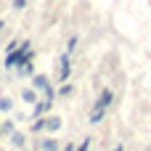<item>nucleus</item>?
<instances>
[{
	"instance_id": "nucleus-1",
	"label": "nucleus",
	"mask_w": 151,
	"mask_h": 151,
	"mask_svg": "<svg viewBox=\"0 0 151 151\" xmlns=\"http://www.w3.org/2000/svg\"><path fill=\"white\" fill-rule=\"evenodd\" d=\"M114 104V90L111 88H104L101 90V96L96 98V104H93V109H90V125H98V122H104V117H106V111H109V106Z\"/></svg>"
},
{
	"instance_id": "nucleus-2",
	"label": "nucleus",
	"mask_w": 151,
	"mask_h": 151,
	"mask_svg": "<svg viewBox=\"0 0 151 151\" xmlns=\"http://www.w3.org/2000/svg\"><path fill=\"white\" fill-rule=\"evenodd\" d=\"M29 58H35V53H32V42H29V40H21V45H19L16 50L5 53L3 66H5V69H16V66H21V64L29 61Z\"/></svg>"
},
{
	"instance_id": "nucleus-3",
	"label": "nucleus",
	"mask_w": 151,
	"mask_h": 151,
	"mask_svg": "<svg viewBox=\"0 0 151 151\" xmlns=\"http://www.w3.org/2000/svg\"><path fill=\"white\" fill-rule=\"evenodd\" d=\"M69 77H72V53L69 50H64L61 56H58V82H69Z\"/></svg>"
},
{
	"instance_id": "nucleus-4",
	"label": "nucleus",
	"mask_w": 151,
	"mask_h": 151,
	"mask_svg": "<svg viewBox=\"0 0 151 151\" xmlns=\"http://www.w3.org/2000/svg\"><path fill=\"white\" fill-rule=\"evenodd\" d=\"M29 80H32V88H35L37 93H45V90L50 88V77H48V74H42V72H35Z\"/></svg>"
},
{
	"instance_id": "nucleus-5",
	"label": "nucleus",
	"mask_w": 151,
	"mask_h": 151,
	"mask_svg": "<svg viewBox=\"0 0 151 151\" xmlns=\"http://www.w3.org/2000/svg\"><path fill=\"white\" fill-rule=\"evenodd\" d=\"M37 149L40 151H61V143L56 135H45L42 141H37Z\"/></svg>"
},
{
	"instance_id": "nucleus-6",
	"label": "nucleus",
	"mask_w": 151,
	"mask_h": 151,
	"mask_svg": "<svg viewBox=\"0 0 151 151\" xmlns=\"http://www.w3.org/2000/svg\"><path fill=\"white\" fill-rule=\"evenodd\" d=\"M61 127H64V119L56 117V114H48V119H45V133H48V135H56Z\"/></svg>"
},
{
	"instance_id": "nucleus-7",
	"label": "nucleus",
	"mask_w": 151,
	"mask_h": 151,
	"mask_svg": "<svg viewBox=\"0 0 151 151\" xmlns=\"http://www.w3.org/2000/svg\"><path fill=\"white\" fill-rule=\"evenodd\" d=\"M32 74H35V58H29V61H24L21 66H16V77L27 80V77H32Z\"/></svg>"
},
{
	"instance_id": "nucleus-8",
	"label": "nucleus",
	"mask_w": 151,
	"mask_h": 151,
	"mask_svg": "<svg viewBox=\"0 0 151 151\" xmlns=\"http://www.w3.org/2000/svg\"><path fill=\"white\" fill-rule=\"evenodd\" d=\"M37 98H40V93H37L32 85L21 90V104H27V106H35V104H37Z\"/></svg>"
},
{
	"instance_id": "nucleus-9",
	"label": "nucleus",
	"mask_w": 151,
	"mask_h": 151,
	"mask_svg": "<svg viewBox=\"0 0 151 151\" xmlns=\"http://www.w3.org/2000/svg\"><path fill=\"white\" fill-rule=\"evenodd\" d=\"M8 143H11L13 149H24V146H27V135L19 133V130H13V133L8 135Z\"/></svg>"
},
{
	"instance_id": "nucleus-10",
	"label": "nucleus",
	"mask_w": 151,
	"mask_h": 151,
	"mask_svg": "<svg viewBox=\"0 0 151 151\" xmlns=\"http://www.w3.org/2000/svg\"><path fill=\"white\" fill-rule=\"evenodd\" d=\"M45 119H48V114H45V117H32L29 133H45Z\"/></svg>"
},
{
	"instance_id": "nucleus-11",
	"label": "nucleus",
	"mask_w": 151,
	"mask_h": 151,
	"mask_svg": "<svg viewBox=\"0 0 151 151\" xmlns=\"http://www.w3.org/2000/svg\"><path fill=\"white\" fill-rule=\"evenodd\" d=\"M69 96H74V85H69V82H61V88L56 90V98H69Z\"/></svg>"
},
{
	"instance_id": "nucleus-12",
	"label": "nucleus",
	"mask_w": 151,
	"mask_h": 151,
	"mask_svg": "<svg viewBox=\"0 0 151 151\" xmlns=\"http://www.w3.org/2000/svg\"><path fill=\"white\" fill-rule=\"evenodd\" d=\"M13 111V101L8 96H0V114H11Z\"/></svg>"
},
{
	"instance_id": "nucleus-13",
	"label": "nucleus",
	"mask_w": 151,
	"mask_h": 151,
	"mask_svg": "<svg viewBox=\"0 0 151 151\" xmlns=\"http://www.w3.org/2000/svg\"><path fill=\"white\" fill-rule=\"evenodd\" d=\"M0 127H3V135H11L16 130V122L13 119H0Z\"/></svg>"
},
{
	"instance_id": "nucleus-14",
	"label": "nucleus",
	"mask_w": 151,
	"mask_h": 151,
	"mask_svg": "<svg viewBox=\"0 0 151 151\" xmlns=\"http://www.w3.org/2000/svg\"><path fill=\"white\" fill-rule=\"evenodd\" d=\"M74 48H77V35H72V37H69V40H66V50H69V53H72V50H74Z\"/></svg>"
},
{
	"instance_id": "nucleus-15",
	"label": "nucleus",
	"mask_w": 151,
	"mask_h": 151,
	"mask_svg": "<svg viewBox=\"0 0 151 151\" xmlns=\"http://www.w3.org/2000/svg\"><path fill=\"white\" fill-rule=\"evenodd\" d=\"M19 45H21V40H11V42H8V48H5V53H11V50H16Z\"/></svg>"
},
{
	"instance_id": "nucleus-16",
	"label": "nucleus",
	"mask_w": 151,
	"mask_h": 151,
	"mask_svg": "<svg viewBox=\"0 0 151 151\" xmlns=\"http://www.w3.org/2000/svg\"><path fill=\"white\" fill-rule=\"evenodd\" d=\"M27 3H29V0H13V11H21Z\"/></svg>"
},
{
	"instance_id": "nucleus-17",
	"label": "nucleus",
	"mask_w": 151,
	"mask_h": 151,
	"mask_svg": "<svg viewBox=\"0 0 151 151\" xmlns=\"http://www.w3.org/2000/svg\"><path fill=\"white\" fill-rule=\"evenodd\" d=\"M74 149H77L74 143H64V146H61V151H74Z\"/></svg>"
},
{
	"instance_id": "nucleus-18",
	"label": "nucleus",
	"mask_w": 151,
	"mask_h": 151,
	"mask_svg": "<svg viewBox=\"0 0 151 151\" xmlns=\"http://www.w3.org/2000/svg\"><path fill=\"white\" fill-rule=\"evenodd\" d=\"M114 151H125V149H122V146H117V149H114Z\"/></svg>"
},
{
	"instance_id": "nucleus-19",
	"label": "nucleus",
	"mask_w": 151,
	"mask_h": 151,
	"mask_svg": "<svg viewBox=\"0 0 151 151\" xmlns=\"http://www.w3.org/2000/svg\"><path fill=\"white\" fill-rule=\"evenodd\" d=\"M0 138H3V127H0Z\"/></svg>"
},
{
	"instance_id": "nucleus-20",
	"label": "nucleus",
	"mask_w": 151,
	"mask_h": 151,
	"mask_svg": "<svg viewBox=\"0 0 151 151\" xmlns=\"http://www.w3.org/2000/svg\"><path fill=\"white\" fill-rule=\"evenodd\" d=\"M0 82H3V74H0Z\"/></svg>"
}]
</instances>
